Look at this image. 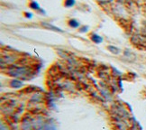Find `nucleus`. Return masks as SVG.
<instances>
[{"label":"nucleus","mask_w":146,"mask_h":130,"mask_svg":"<svg viewBox=\"0 0 146 130\" xmlns=\"http://www.w3.org/2000/svg\"><path fill=\"white\" fill-rule=\"evenodd\" d=\"M10 69H12L11 71H9V74L11 76L14 77H19V78H25V76L27 77V75L31 74V70L28 69L26 67H16V66H13L11 67Z\"/></svg>","instance_id":"obj_1"},{"label":"nucleus","mask_w":146,"mask_h":130,"mask_svg":"<svg viewBox=\"0 0 146 130\" xmlns=\"http://www.w3.org/2000/svg\"><path fill=\"white\" fill-rule=\"evenodd\" d=\"M132 43H133V45H135V46L142 45V47H143L144 45H146V42L144 41V39L140 35H133L132 37Z\"/></svg>","instance_id":"obj_2"},{"label":"nucleus","mask_w":146,"mask_h":130,"mask_svg":"<svg viewBox=\"0 0 146 130\" xmlns=\"http://www.w3.org/2000/svg\"><path fill=\"white\" fill-rule=\"evenodd\" d=\"M29 7L30 8H32V9H33V10H39V11H41V12L43 14V15H45V12L41 8V7L39 5V4L37 3V2H35V1H31L30 2V4H29Z\"/></svg>","instance_id":"obj_3"},{"label":"nucleus","mask_w":146,"mask_h":130,"mask_svg":"<svg viewBox=\"0 0 146 130\" xmlns=\"http://www.w3.org/2000/svg\"><path fill=\"white\" fill-rule=\"evenodd\" d=\"M42 25L44 26V27H46L48 28V29L50 30H52V31H57V32H63L61 29H60L59 27H56L52 25H50V24H48V23H45V22H42Z\"/></svg>","instance_id":"obj_4"},{"label":"nucleus","mask_w":146,"mask_h":130,"mask_svg":"<svg viewBox=\"0 0 146 130\" xmlns=\"http://www.w3.org/2000/svg\"><path fill=\"white\" fill-rule=\"evenodd\" d=\"M90 39H91V41L94 42L95 43H101L103 42V38L100 35H97V33H92V35H90Z\"/></svg>","instance_id":"obj_5"},{"label":"nucleus","mask_w":146,"mask_h":130,"mask_svg":"<svg viewBox=\"0 0 146 130\" xmlns=\"http://www.w3.org/2000/svg\"><path fill=\"white\" fill-rule=\"evenodd\" d=\"M69 25L72 28H78L80 27V22L76 19H70L69 21Z\"/></svg>","instance_id":"obj_6"},{"label":"nucleus","mask_w":146,"mask_h":130,"mask_svg":"<svg viewBox=\"0 0 146 130\" xmlns=\"http://www.w3.org/2000/svg\"><path fill=\"white\" fill-rule=\"evenodd\" d=\"M108 49L110 53H114V54H119L120 53V49L115 47V46H113V45H109V46L108 47Z\"/></svg>","instance_id":"obj_7"},{"label":"nucleus","mask_w":146,"mask_h":130,"mask_svg":"<svg viewBox=\"0 0 146 130\" xmlns=\"http://www.w3.org/2000/svg\"><path fill=\"white\" fill-rule=\"evenodd\" d=\"M11 86H12L13 88H20V87H22L23 86V82L22 81H18V80H13L12 81H11Z\"/></svg>","instance_id":"obj_8"},{"label":"nucleus","mask_w":146,"mask_h":130,"mask_svg":"<svg viewBox=\"0 0 146 130\" xmlns=\"http://www.w3.org/2000/svg\"><path fill=\"white\" fill-rule=\"evenodd\" d=\"M75 4H76L75 0H65L64 7H67V8H70V7H72Z\"/></svg>","instance_id":"obj_9"},{"label":"nucleus","mask_w":146,"mask_h":130,"mask_svg":"<svg viewBox=\"0 0 146 130\" xmlns=\"http://www.w3.org/2000/svg\"><path fill=\"white\" fill-rule=\"evenodd\" d=\"M88 26H83V27H81L80 28V33H86V32H88Z\"/></svg>","instance_id":"obj_10"},{"label":"nucleus","mask_w":146,"mask_h":130,"mask_svg":"<svg viewBox=\"0 0 146 130\" xmlns=\"http://www.w3.org/2000/svg\"><path fill=\"white\" fill-rule=\"evenodd\" d=\"M25 15V17H26V18H28V19L33 18V14H32V13H28V12H26Z\"/></svg>","instance_id":"obj_11"},{"label":"nucleus","mask_w":146,"mask_h":130,"mask_svg":"<svg viewBox=\"0 0 146 130\" xmlns=\"http://www.w3.org/2000/svg\"><path fill=\"white\" fill-rule=\"evenodd\" d=\"M98 1L99 3L105 4V3H110V2L113 1V0H98Z\"/></svg>","instance_id":"obj_12"}]
</instances>
